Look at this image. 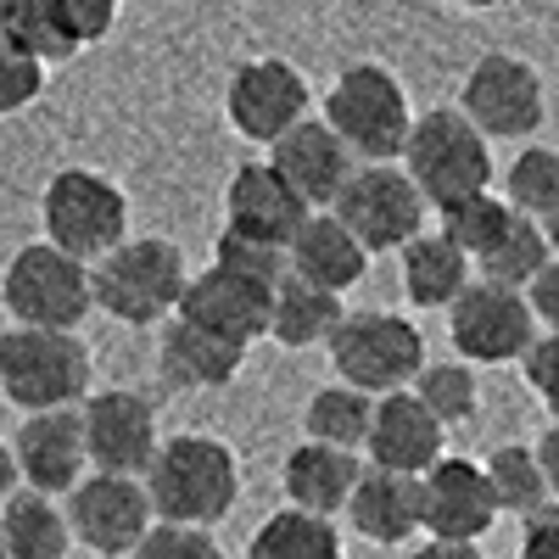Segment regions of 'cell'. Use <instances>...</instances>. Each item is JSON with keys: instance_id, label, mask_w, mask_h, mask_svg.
I'll use <instances>...</instances> for the list:
<instances>
[{"instance_id": "6da1fadb", "label": "cell", "mask_w": 559, "mask_h": 559, "mask_svg": "<svg viewBox=\"0 0 559 559\" xmlns=\"http://www.w3.org/2000/svg\"><path fill=\"white\" fill-rule=\"evenodd\" d=\"M152 498V515L174 526H213L236 509L241 492V464L229 453V442L185 431L174 442H157L152 464L140 471Z\"/></svg>"}, {"instance_id": "7a4b0ae2", "label": "cell", "mask_w": 559, "mask_h": 559, "mask_svg": "<svg viewBox=\"0 0 559 559\" xmlns=\"http://www.w3.org/2000/svg\"><path fill=\"white\" fill-rule=\"evenodd\" d=\"M185 252L163 236H123L90 263V302L118 324H157L185 292Z\"/></svg>"}, {"instance_id": "3957f363", "label": "cell", "mask_w": 559, "mask_h": 559, "mask_svg": "<svg viewBox=\"0 0 559 559\" xmlns=\"http://www.w3.org/2000/svg\"><path fill=\"white\" fill-rule=\"evenodd\" d=\"M403 174L419 185L426 207H448L459 197H476L492 185V152H487V134L453 112V107H437L426 118L408 123V140H403Z\"/></svg>"}, {"instance_id": "277c9868", "label": "cell", "mask_w": 559, "mask_h": 559, "mask_svg": "<svg viewBox=\"0 0 559 559\" xmlns=\"http://www.w3.org/2000/svg\"><path fill=\"white\" fill-rule=\"evenodd\" d=\"M324 123L347 140L353 157L392 163V157H403V140H408V123H414L408 118V90L381 62H353L331 84V96H324Z\"/></svg>"}, {"instance_id": "5b68a950", "label": "cell", "mask_w": 559, "mask_h": 559, "mask_svg": "<svg viewBox=\"0 0 559 559\" xmlns=\"http://www.w3.org/2000/svg\"><path fill=\"white\" fill-rule=\"evenodd\" d=\"M0 392L7 403L28 408H62L90 392V347L73 331H45V324H12L0 336Z\"/></svg>"}, {"instance_id": "8992f818", "label": "cell", "mask_w": 559, "mask_h": 559, "mask_svg": "<svg viewBox=\"0 0 559 559\" xmlns=\"http://www.w3.org/2000/svg\"><path fill=\"white\" fill-rule=\"evenodd\" d=\"M0 302L17 324H45V331H79L84 313L96 308L90 302V263L51 247V241H34L17 247L7 274H0Z\"/></svg>"}, {"instance_id": "52a82bcc", "label": "cell", "mask_w": 559, "mask_h": 559, "mask_svg": "<svg viewBox=\"0 0 559 559\" xmlns=\"http://www.w3.org/2000/svg\"><path fill=\"white\" fill-rule=\"evenodd\" d=\"M324 347H331L336 376L369 397L408 386L414 369L426 364V336L403 313H342Z\"/></svg>"}, {"instance_id": "ba28073f", "label": "cell", "mask_w": 559, "mask_h": 559, "mask_svg": "<svg viewBox=\"0 0 559 559\" xmlns=\"http://www.w3.org/2000/svg\"><path fill=\"white\" fill-rule=\"evenodd\" d=\"M39 218H45V241L96 263L107 247H118L129 236V197L107 174L90 168H62L39 197Z\"/></svg>"}, {"instance_id": "9c48e42d", "label": "cell", "mask_w": 559, "mask_h": 559, "mask_svg": "<svg viewBox=\"0 0 559 559\" xmlns=\"http://www.w3.org/2000/svg\"><path fill=\"white\" fill-rule=\"evenodd\" d=\"M331 213L358 236L364 252H397L408 236L426 229V197L419 185L392 168V163H364L347 174V185L336 191Z\"/></svg>"}, {"instance_id": "30bf717a", "label": "cell", "mask_w": 559, "mask_h": 559, "mask_svg": "<svg viewBox=\"0 0 559 559\" xmlns=\"http://www.w3.org/2000/svg\"><path fill=\"white\" fill-rule=\"evenodd\" d=\"M448 331H453L459 358H471V364H509V358H521L532 347L537 319H532L521 286L471 280V286L448 302Z\"/></svg>"}, {"instance_id": "8fae6325", "label": "cell", "mask_w": 559, "mask_h": 559, "mask_svg": "<svg viewBox=\"0 0 559 559\" xmlns=\"http://www.w3.org/2000/svg\"><path fill=\"white\" fill-rule=\"evenodd\" d=\"M464 118L492 140H526L543 129V79L532 62L509 57V51H487L471 73H464Z\"/></svg>"}, {"instance_id": "7c38bea8", "label": "cell", "mask_w": 559, "mask_h": 559, "mask_svg": "<svg viewBox=\"0 0 559 559\" xmlns=\"http://www.w3.org/2000/svg\"><path fill=\"white\" fill-rule=\"evenodd\" d=\"M68 526H73V543L96 548L107 559L129 554L146 526L157 521L152 515V498H146V481L140 476H112V471H96V476H79L68 487Z\"/></svg>"}, {"instance_id": "4fadbf2b", "label": "cell", "mask_w": 559, "mask_h": 559, "mask_svg": "<svg viewBox=\"0 0 559 559\" xmlns=\"http://www.w3.org/2000/svg\"><path fill=\"white\" fill-rule=\"evenodd\" d=\"M269 302H274L269 280L213 263V269H202V274L185 280L174 313L191 319V324H202V331H213V336H224V342L252 347L258 336H269Z\"/></svg>"}, {"instance_id": "5bb4252c", "label": "cell", "mask_w": 559, "mask_h": 559, "mask_svg": "<svg viewBox=\"0 0 559 559\" xmlns=\"http://www.w3.org/2000/svg\"><path fill=\"white\" fill-rule=\"evenodd\" d=\"M79 437H84V459L96 471L112 476H140L157 453V414L140 392H96L79 408Z\"/></svg>"}, {"instance_id": "9a60e30c", "label": "cell", "mask_w": 559, "mask_h": 559, "mask_svg": "<svg viewBox=\"0 0 559 559\" xmlns=\"http://www.w3.org/2000/svg\"><path fill=\"white\" fill-rule=\"evenodd\" d=\"M269 168L292 185L308 207H331L336 191L347 185V174L358 168V157L347 152V140L324 123V118H297L292 129H280L269 140Z\"/></svg>"}, {"instance_id": "2e32d148", "label": "cell", "mask_w": 559, "mask_h": 559, "mask_svg": "<svg viewBox=\"0 0 559 559\" xmlns=\"http://www.w3.org/2000/svg\"><path fill=\"white\" fill-rule=\"evenodd\" d=\"M498 521V503L487 492V476L476 459H448L437 453L419 471V532L431 537H487V526Z\"/></svg>"}, {"instance_id": "e0dca14e", "label": "cell", "mask_w": 559, "mask_h": 559, "mask_svg": "<svg viewBox=\"0 0 559 559\" xmlns=\"http://www.w3.org/2000/svg\"><path fill=\"white\" fill-rule=\"evenodd\" d=\"M224 107H229V123H236L247 140H269L280 129H292L302 112H308V79L280 62V57H252L229 73V90H224Z\"/></svg>"}, {"instance_id": "ac0fdd59", "label": "cell", "mask_w": 559, "mask_h": 559, "mask_svg": "<svg viewBox=\"0 0 559 559\" xmlns=\"http://www.w3.org/2000/svg\"><path fill=\"white\" fill-rule=\"evenodd\" d=\"M12 459H17V476L34 492H68L84 476V437H79V408H28V419L12 437Z\"/></svg>"}, {"instance_id": "d6986e66", "label": "cell", "mask_w": 559, "mask_h": 559, "mask_svg": "<svg viewBox=\"0 0 559 559\" xmlns=\"http://www.w3.org/2000/svg\"><path fill=\"white\" fill-rule=\"evenodd\" d=\"M442 431H448L442 419L419 403L408 386H397V392H381L376 408H369L364 453H369V464H381V471L419 476L442 453Z\"/></svg>"}, {"instance_id": "ffe728a7", "label": "cell", "mask_w": 559, "mask_h": 559, "mask_svg": "<svg viewBox=\"0 0 559 559\" xmlns=\"http://www.w3.org/2000/svg\"><path fill=\"white\" fill-rule=\"evenodd\" d=\"M308 213L313 207L269 163H241L236 179H229V191H224V224L241 229V236L269 241V247H292V236L302 229Z\"/></svg>"}, {"instance_id": "44dd1931", "label": "cell", "mask_w": 559, "mask_h": 559, "mask_svg": "<svg viewBox=\"0 0 559 559\" xmlns=\"http://www.w3.org/2000/svg\"><path fill=\"white\" fill-rule=\"evenodd\" d=\"M241 358H247L241 342H224V336L202 331V324L179 319V313L163 324L157 369H163V381L179 386V392H213V386H229V381L241 376Z\"/></svg>"}, {"instance_id": "7402d4cb", "label": "cell", "mask_w": 559, "mask_h": 559, "mask_svg": "<svg viewBox=\"0 0 559 559\" xmlns=\"http://www.w3.org/2000/svg\"><path fill=\"white\" fill-rule=\"evenodd\" d=\"M286 269L297 274V280H308V286H324V292H347V286H358L364 280V269H369V252L358 247V236L336 218V213H308L302 218V229L292 236V247H286Z\"/></svg>"}, {"instance_id": "603a6c76", "label": "cell", "mask_w": 559, "mask_h": 559, "mask_svg": "<svg viewBox=\"0 0 559 559\" xmlns=\"http://www.w3.org/2000/svg\"><path fill=\"white\" fill-rule=\"evenodd\" d=\"M347 515H353L358 537L381 543V548L414 537L419 532V476L369 464V471H358V481L347 492Z\"/></svg>"}, {"instance_id": "cb8c5ba5", "label": "cell", "mask_w": 559, "mask_h": 559, "mask_svg": "<svg viewBox=\"0 0 559 559\" xmlns=\"http://www.w3.org/2000/svg\"><path fill=\"white\" fill-rule=\"evenodd\" d=\"M286 498L297 503V509H308V515H342L347 509V492H353V481H358V453L353 448H331V442H302V448H292V459H286Z\"/></svg>"}, {"instance_id": "d4e9b609", "label": "cell", "mask_w": 559, "mask_h": 559, "mask_svg": "<svg viewBox=\"0 0 559 559\" xmlns=\"http://www.w3.org/2000/svg\"><path fill=\"white\" fill-rule=\"evenodd\" d=\"M0 537H7V559H68L73 526L51 492H12L0 503Z\"/></svg>"}, {"instance_id": "484cf974", "label": "cell", "mask_w": 559, "mask_h": 559, "mask_svg": "<svg viewBox=\"0 0 559 559\" xmlns=\"http://www.w3.org/2000/svg\"><path fill=\"white\" fill-rule=\"evenodd\" d=\"M403 292H408V302H419V308H448L464 286H471V274H476V263L464 258L442 229L437 236H408L403 247Z\"/></svg>"}, {"instance_id": "4316f807", "label": "cell", "mask_w": 559, "mask_h": 559, "mask_svg": "<svg viewBox=\"0 0 559 559\" xmlns=\"http://www.w3.org/2000/svg\"><path fill=\"white\" fill-rule=\"evenodd\" d=\"M342 297L324 292V286H308V280H297L292 269L274 280V302H269V336L280 347H313L336 331L342 319Z\"/></svg>"}, {"instance_id": "83f0119b", "label": "cell", "mask_w": 559, "mask_h": 559, "mask_svg": "<svg viewBox=\"0 0 559 559\" xmlns=\"http://www.w3.org/2000/svg\"><path fill=\"white\" fill-rule=\"evenodd\" d=\"M247 559H342V537L324 515H308V509L292 503L252 532Z\"/></svg>"}, {"instance_id": "f1b7e54d", "label": "cell", "mask_w": 559, "mask_h": 559, "mask_svg": "<svg viewBox=\"0 0 559 559\" xmlns=\"http://www.w3.org/2000/svg\"><path fill=\"white\" fill-rule=\"evenodd\" d=\"M0 34H7L23 57H34L39 68H57V62L84 51V45L73 39V28L62 23L57 0H12L7 17H0Z\"/></svg>"}, {"instance_id": "f546056e", "label": "cell", "mask_w": 559, "mask_h": 559, "mask_svg": "<svg viewBox=\"0 0 559 559\" xmlns=\"http://www.w3.org/2000/svg\"><path fill=\"white\" fill-rule=\"evenodd\" d=\"M369 408H376V397L358 392V386H324L308 397L302 408V431L313 442H331V448H364V431H369Z\"/></svg>"}, {"instance_id": "4dcf8cb0", "label": "cell", "mask_w": 559, "mask_h": 559, "mask_svg": "<svg viewBox=\"0 0 559 559\" xmlns=\"http://www.w3.org/2000/svg\"><path fill=\"white\" fill-rule=\"evenodd\" d=\"M481 476H487L492 503H498V509H509V515H526V509H537V503L548 498L543 464H537V453H532V448H521V442L492 448V453H487V464H481Z\"/></svg>"}, {"instance_id": "1f68e13d", "label": "cell", "mask_w": 559, "mask_h": 559, "mask_svg": "<svg viewBox=\"0 0 559 559\" xmlns=\"http://www.w3.org/2000/svg\"><path fill=\"white\" fill-rule=\"evenodd\" d=\"M548 258H554V252H548L543 224L526 218V213H515V218H509V229L498 236V247L476 258V274H481V280H498V286H526V280H532Z\"/></svg>"}, {"instance_id": "d6a6232c", "label": "cell", "mask_w": 559, "mask_h": 559, "mask_svg": "<svg viewBox=\"0 0 559 559\" xmlns=\"http://www.w3.org/2000/svg\"><path fill=\"white\" fill-rule=\"evenodd\" d=\"M509 218H515V207L509 202H498L492 197V185L487 191H476V197H459V202H448L442 207V236L464 252V258H481V252H492L498 247V236L509 229Z\"/></svg>"}, {"instance_id": "836d02e7", "label": "cell", "mask_w": 559, "mask_h": 559, "mask_svg": "<svg viewBox=\"0 0 559 559\" xmlns=\"http://www.w3.org/2000/svg\"><path fill=\"white\" fill-rule=\"evenodd\" d=\"M414 397L426 403L442 426H464V419L476 414L481 392H476V376H471V364H459V358H442V364H419L414 369Z\"/></svg>"}, {"instance_id": "e575fe53", "label": "cell", "mask_w": 559, "mask_h": 559, "mask_svg": "<svg viewBox=\"0 0 559 559\" xmlns=\"http://www.w3.org/2000/svg\"><path fill=\"white\" fill-rule=\"evenodd\" d=\"M509 207L526 218H548L559 207V152L548 146H526L515 163H509Z\"/></svg>"}, {"instance_id": "d590c367", "label": "cell", "mask_w": 559, "mask_h": 559, "mask_svg": "<svg viewBox=\"0 0 559 559\" xmlns=\"http://www.w3.org/2000/svg\"><path fill=\"white\" fill-rule=\"evenodd\" d=\"M129 554L134 559H224V548L207 537V526H174V521H152L146 537Z\"/></svg>"}, {"instance_id": "8d00e7d4", "label": "cell", "mask_w": 559, "mask_h": 559, "mask_svg": "<svg viewBox=\"0 0 559 559\" xmlns=\"http://www.w3.org/2000/svg\"><path fill=\"white\" fill-rule=\"evenodd\" d=\"M213 263H224V269H241V274H258V280H274L286 274V247H269V241H258V236H241V229H218V241H213Z\"/></svg>"}, {"instance_id": "74e56055", "label": "cell", "mask_w": 559, "mask_h": 559, "mask_svg": "<svg viewBox=\"0 0 559 559\" xmlns=\"http://www.w3.org/2000/svg\"><path fill=\"white\" fill-rule=\"evenodd\" d=\"M39 90H45V68L34 57H23L17 45L0 34V118H12L28 102H39Z\"/></svg>"}, {"instance_id": "f35d334b", "label": "cell", "mask_w": 559, "mask_h": 559, "mask_svg": "<svg viewBox=\"0 0 559 559\" xmlns=\"http://www.w3.org/2000/svg\"><path fill=\"white\" fill-rule=\"evenodd\" d=\"M521 369H526V386L543 397V408H554L559 419V331L532 336V347L521 353Z\"/></svg>"}, {"instance_id": "ab89813d", "label": "cell", "mask_w": 559, "mask_h": 559, "mask_svg": "<svg viewBox=\"0 0 559 559\" xmlns=\"http://www.w3.org/2000/svg\"><path fill=\"white\" fill-rule=\"evenodd\" d=\"M57 12H62V23L73 28L79 45H96V39H107L112 23H118V0H57Z\"/></svg>"}, {"instance_id": "60d3db41", "label": "cell", "mask_w": 559, "mask_h": 559, "mask_svg": "<svg viewBox=\"0 0 559 559\" xmlns=\"http://www.w3.org/2000/svg\"><path fill=\"white\" fill-rule=\"evenodd\" d=\"M521 559H559V509L543 498L537 509H526L521 526Z\"/></svg>"}, {"instance_id": "b9f144b4", "label": "cell", "mask_w": 559, "mask_h": 559, "mask_svg": "<svg viewBox=\"0 0 559 559\" xmlns=\"http://www.w3.org/2000/svg\"><path fill=\"white\" fill-rule=\"evenodd\" d=\"M526 308H532V319L537 324H548V331H559V258H548L532 280H526Z\"/></svg>"}, {"instance_id": "7bdbcfd3", "label": "cell", "mask_w": 559, "mask_h": 559, "mask_svg": "<svg viewBox=\"0 0 559 559\" xmlns=\"http://www.w3.org/2000/svg\"><path fill=\"white\" fill-rule=\"evenodd\" d=\"M414 559H481L471 537H431L426 548H414Z\"/></svg>"}, {"instance_id": "ee69618b", "label": "cell", "mask_w": 559, "mask_h": 559, "mask_svg": "<svg viewBox=\"0 0 559 559\" xmlns=\"http://www.w3.org/2000/svg\"><path fill=\"white\" fill-rule=\"evenodd\" d=\"M532 453H537V464H543V481H548V492H559V419L543 431V442H537Z\"/></svg>"}, {"instance_id": "f6af8a7d", "label": "cell", "mask_w": 559, "mask_h": 559, "mask_svg": "<svg viewBox=\"0 0 559 559\" xmlns=\"http://www.w3.org/2000/svg\"><path fill=\"white\" fill-rule=\"evenodd\" d=\"M23 487V476H17V459H12V442H0V503H7L12 492Z\"/></svg>"}, {"instance_id": "bcb514c9", "label": "cell", "mask_w": 559, "mask_h": 559, "mask_svg": "<svg viewBox=\"0 0 559 559\" xmlns=\"http://www.w3.org/2000/svg\"><path fill=\"white\" fill-rule=\"evenodd\" d=\"M543 236H548V252L559 258V207H554V213L543 218Z\"/></svg>"}, {"instance_id": "7dc6e473", "label": "cell", "mask_w": 559, "mask_h": 559, "mask_svg": "<svg viewBox=\"0 0 559 559\" xmlns=\"http://www.w3.org/2000/svg\"><path fill=\"white\" fill-rule=\"evenodd\" d=\"M459 7H476V12H487V7H509V0H459Z\"/></svg>"}, {"instance_id": "c3c4849f", "label": "cell", "mask_w": 559, "mask_h": 559, "mask_svg": "<svg viewBox=\"0 0 559 559\" xmlns=\"http://www.w3.org/2000/svg\"><path fill=\"white\" fill-rule=\"evenodd\" d=\"M7 7H12V0H0V17H7Z\"/></svg>"}, {"instance_id": "681fc988", "label": "cell", "mask_w": 559, "mask_h": 559, "mask_svg": "<svg viewBox=\"0 0 559 559\" xmlns=\"http://www.w3.org/2000/svg\"><path fill=\"white\" fill-rule=\"evenodd\" d=\"M0 559H7V537H0Z\"/></svg>"}]
</instances>
